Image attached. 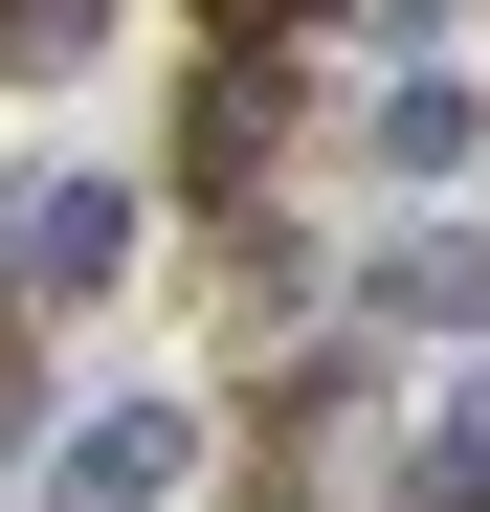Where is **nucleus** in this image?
I'll return each mask as SVG.
<instances>
[{
    "label": "nucleus",
    "mask_w": 490,
    "mask_h": 512,
    "mask_svg": "<svg viewBox=\"0 0 490 512\" xmlns=\"http://www.w3.org/2000/svg\"><path fill=\"white\" fill-rule=\"evenodd\" d=\"M268 156H290V45H201V90H179V179L245 201Z\"/></svg>",
    "instance_id": "f257e3e1"
},
{
    "label": "nucleus",
    "mask_w": 490,
    "mask_h": 512,
    "mask_svg": "<svg viewBox=\"0 0 490 512\" xmlns=\"http://www.w3.org/2000/svg\"><path fill=\"white\" fill-rule=\"evenodd\" d=\"M379 312H490V245H468V223H424V245L379 268Z\"/></svg>",
    "instance_id": "39448f33"
},
{
    "label": "nucleus",
    "mask_w": 490,
    "mask_h": 512,
    "mask_svg": "<svg viewBox=\"0 0 490 512\" xmlns=\"http://www.w3.org/2000/svg\"><path fill=\"white\" fill-rule=\"evenodd\" d=\"M446 156H468V90H446V67H424V90H379V179H446Z\"/></svg>",
    "instance_id": "20e7f679"
},
{
    "label": "nucleus",
    "mask_w": 490,
    "mask_h": 512,
    "mask_svg": "<svg viewBox=\"0 0 490 512\" xmlns=\"http://www.w3.org/2000/svg\"><path fill=\"white\" fill-rule=\"evenodd\" d=\"M156 490H179V401H112L67 446V512H156Z\"/></svg>",
    "instance_id": "7ed1b4c3"
},
{
    "label": "nucleus",
    "mask_w": 490,
    "mask_h": 512,
    "mask_svg": "<svg viewBox=\"0 0 490 512\" xmlns=\"http://www.w3.org/2000/svg\"><path fill=\"white\" fill-rule=\"evenodd\" d=\"M179 23H201V45H290L312 0H179Z\"/></svg>",
    "instance_id": "0eeeda50"
},
{
    "label": "nucleus",
    "mask_w": 490,
    "mask_h": 512,
    "mask_svg": "<svg viewBox=\"0 0 490 512\" xmlns=\"http://www.w3.org/2000/svg\"><path fill=\"white\" fill-rule=\"evenodd\" d=\"M401 512H490V401H468V423H424V446H401Z\"/></svg>",
    "instance_id": "423d86ee"
},
{
    "label": "nucleus",
    "mask_w": 490,
    "mask_h": 512,
    "mask_svg": "<svg viewBox=\"0 0 490 512\" xmlns=\"http://www.w3.org/2000/svg\"><path fill=\"white\" fill-rule=\"evenodd\" d=\"M112 268H134V201L112 179H45L23 201V290H112Z\"/></svg>",
    "instance_id": "f03ea898"
}]
</instances>
